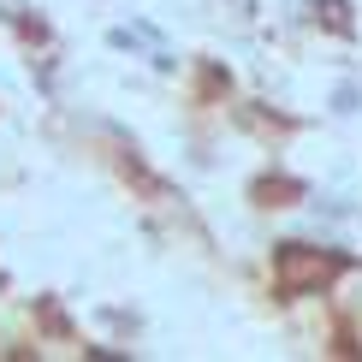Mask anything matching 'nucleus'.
Returning a JSON list of instances; mask_svg holds the SVG:
<instances>
[{
    "instance_id": "1",
    "label": "nucleus",
    "mask_w": 362,
    "mask_h": 362,
    "mask_svg": "<svg viewBox=\"0 0 362 362\" xmlns=\"http://www.w3.org/2000/svg\"><path fill=\"white\" fill-rule=\"evenodd\" d=\"M339 267H344L339 255H315L303 244H285L279 262H274V279H279V291H315V285H327Z\"/></svg>"
}]
</instances>
